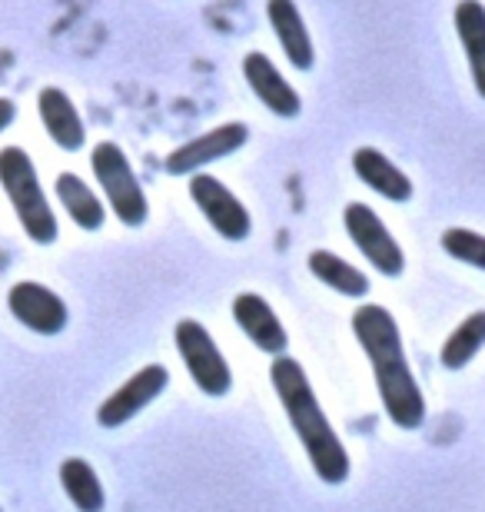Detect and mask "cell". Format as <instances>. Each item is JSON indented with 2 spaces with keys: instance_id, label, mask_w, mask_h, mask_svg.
Here are the masks:
<instances>
[{
  "instance_id": "cell-1",
  "label": "cell",
  "mask_w": 485,
  "mask_h": 512,
  "mask_svg": "<svg viewBox=\"0 0 485 512\" xmlns=\"http://www.w3.org/2000/svg\"><path fill=\"white\" fill-rule=\"evenodd\" d=\"M353 333L369 356V363H373V376L389 423H396L399 429H419L426 423V399H422V389L409 370L406 346H402L392 313L379 303H363L353 313Z\"/></svg>"
},
{
  "instance_id": "cell-2",
  "label": "cell",
  "mask_w": 485,
  "mask_h": 512,
  "mask_svg": "<svg viewBox=\"0 0 485 512\" xmlns=\"http://www.w3.org/2000/svg\"><path fill=\"white\" fill-rule=\"evenodd\" d=\"M270 380L276 396L290 416V423L296 429L299 443H303L309 463H313L316 476L323 479L329 486H339L349 479V453L343 446V439L336 436L333 423L326 419L323 406L309 386V376L306 370L299 366L293 356H276L273 366H270Z\"/></svg>"
},
{
  "instance_id": "cell-3",
  "label": "cell",
  "mask_w": 485,
  "mask_h": 512,
  "mask_svg": "<svg viewBox=\"0 0 485 512\" xmlns=\"http://www.w3.org/2000/svg\"><path fill=\"white\" fill-rule=\"evenodd\" d=\"M0 187H4L10 207H14L20 227L37 247H50L60 237L57 213L50 210V200L44 187H40L34 160L27 157V150L4 147L0 150Z\"/></svg>"
},
{
  "instance_id": "cell-4",
  "label": "cell",
  "mask_w": 485,
  "mask_h": 512,
  "mask_svg": "<svg viewBox=\"0 0 485 512\" xmlns=\"http://www.w3.org/2000/svg\"><path fill=\"white\" fill-rule=\"evenodd\" d=\"M90 167H94V177L100 183L103 197L110 203L113 217L130 230L143 227L150 213V203L137 180V170H133V163L127 153H123L120 143L100 140L94 153H90Z\"/></svg>"
},
{
  "instance_id": "cell-5",
  "label": "cell",
  "mask_w": 485,
  "mask_h": 512,
  "mask_svg": "<svg viewBox=\"0 0 485 512\" xmlns=\"http://www.w3.org/2000/svg\"><path fill=\"white\" fill-rule=\"evenodd\" d=\"M173 343H177V353L183 366H187L190 380L196 389L206 396H226L233 386V373L226 366L220 346L213 343L210 330L196 320H180L177 330H173Z\"/></svg>"
},
{
  "instance_id": "cell-6",
  "label": "cell",
  "mask_w": 485,
  "mask_h": 512,
  "mask_svg": "<svg viewBox=\"0 0 485 512\" xmlns=\"http://www.w3.org/2000/svg\"><path fill=\"white\" fill-rule=\"evenodd\" d=\"M190 200L196 203V210L203 213L206 223H210L223 240L240 243L250 237V230H253L250 210L243 207L240 197H236L223 180L210 177V173H193Z\"/></svg>"
},
{
  "instance_id": "cell-7",
  "label": "cell",
  "mask_w": 485,
  "mask_h": 512,
  "mask_svg": "<svg viewBox=\"0 0 485 512\" xmlns=\"http://www.w3.org/2000/svg\"><path fill=\"white\" fill-rule=\"evenodd\" d=\"M343 223H346L349 240L356 243V250L363 253L383 276H399L406 270L402 247L392 240L389 227L376 217L373 207H366V203H349L343 213Z\"/></svg>"
},
{
  "instance_id": "cell-8",
  "label": "cell",
  "mask_w": 485,
  "mask_h": 512,
  "mask_svg": "<svg viewBox=\"0 0 485 512\" xmlns=\"http://www.w3.org/2000/svg\"><path fill=\"white\" fill-rule=\"evenodd\" d=\"M167 386H170L167 366H160V363L143 366V370L133 373L127 383L113 389V393L97 406V423L103 429H117L123 423H130V419L143 413V409H147Z\"/></svg>"
},
{
  "instance_id": "cell-9",
  "label": "cell",
  "mask_w": 485,
  "mask_h": 512,
  "mask_svg": "<svg viewBox=\"0 0 485 512\" xmlns=\"http://www.w3.org/2000/svg\"><path fill=\"white\" fill-rule=\"evenodd\" d=\"M246 140H250L246 124H220V127L200 133V137L180 143V147L163 160V170H167L170 177H193V173H200L206 163H216V160L236 153Z\"/></svg>"
},
{
  "instance_id": "cell-10",
  "label": "cell",
  "mask_w": 485,
  "mask_h": 512,
  "mask_svg": "<svg viewBox=\"0 0 485 512\" xmlns=\"http://www.w3.org/2000/svg\"><path fill=\"white\" fill-rule=\"evenodd\" d=\"M7 310L20 326L40 336H57L67 326V303L50 286L34 280H20L10 286Z\"/></svg>"
},
{
  "instance_id": "cell-11",
  "label": "cell",
  "mask_w": 485,
  "mask_h": 512,
  "mask_svg": "<svg viewBox=\"0 0 485 512\" xmlns=\"http://www.w3.org/2000/svg\"><path fill=\"white\" fill-rule=\"evenodd\" d=\"M243 77H246V84H250V90L260 97V104L270 110V114L286 117V120L299 117L303 100H299V94L290 87V80L276 70V64L266 54H260V50L246 54L243 57Z\"/></svg>"
},
{
  "instance_id": "cell-12",
  "label": "cell",
  "mask_w": 485,
  "mask_h": 512,
  "mask_svg": "<svg viewBox=\"0 0 485 512\" xmlns=\"http://www.w3.org/2000/svg\"><path fill=\"white\" fill-rule=\"evenodd\" d=\"M233 320L246 333V340L256 346V350H263L270 356H283L286 353V343H290L286 326L280 323V316L273 313V306L266 303L263 296H256V293L236 296V300H233Z\"/></svg>"
},
{
  "instance_id": "cell-13",
  "label": "cell",
  "mask_w": 485,
  "mask_h": 512,
  "mask_svg": "<svg viewBox=\"0 0 485 512\" xmlns=\"http://www.w3.org/2000/svg\"><path fill=\"white\" fill-rule=\"evenodd\" d=\"M37 114H40V124H44L47 137L57 143L60 150L74 153L84 147L87 140V127H84V117H80L77 104L70 100L67 90L60 87H44L37 94Z\"/></svg>"
},
{
  "instance_id": "cell-14",
  "label": "cell",
  "mask_w": 485,
  "mask_h": 512,
  "mask_svg": "<svg viewBox=\"0 0 485 512\" xmlns=\"http://www.w3.org/2000/svg\"><path fill=\"white\" fill-rule=\"evenodd\" d=\"M266 17L273 24V34L280 40L286 60L296 67V70H309L316 60V50H313V37L303 24V14H299L296 0H266Z\"/></svg>"
},
{
  "instance_id": "cell-15",
  "label": "cell",
  "mask_w": 485,
  "mask_h": 512,
  "mask_svg": "<svg viewBox=\"0 0 485 512\" xmlns=\"http://www.w3.org/2000/svg\"><path fill=\"white\" fill-rule=\"evenodd\" d=\"M353 170L356 177L366 183L369 190H376L379 197H386L392 203H406L412 200V180L392 163L383 150L376 147H359L353 153Z\"/></svg>"
},
{
  "instance_id": "cell-16",
  "label": "cell",
  "mask_w": 485,
  "mask_h": 512,
  "mask_svg": "<svg viewBox=\"0 0 485 512\" xmlns=\"http://www.w3.org/2000/svg\"><path fill=\"white\" fill-rule=\"evenodd\" d=\"M456 34L472 67V84L485 100V4L482 0H459L456 4Z\"/></svg>"
},
{
  "instance_id": "cell-17",
  "label": "cell",
  "mask_w": 485,
  "mask_h": 512,
  "mask_svg": "<svg viewBox=\"0 0 485 512\" xmlns=\"http://www.w3.org/2000/svg\"><path fill=\"white\" fill-rule=\"evenodd\" d=\"M57 200L80 230L94 233L103 227V220H107V210H103L100 197L77 177V173H57Z\"/></svg>"
},
{
  "instance_id": "cell-18",
  "label": "cell",
  "mask_w": 485,
  "mask_h": 512,
  "mask_svg": "<svg viewBox=\"0 0 485 512\" xmlns=\"http://www.w3.org/2000/svg\"><path fill=\"white\" fill-rule=\"evenodd\" d=\"M60 486H64V493L77 512H103V506H107V493H103L100 476L80 456H70L60 463Z\"/></svg>"
},
{
  "instance_id": "cell-19",
  "label": "cell",
  "mask_w": 485,
  "mask_h": 512,
  "mask_svg": "<svg viewBox=\"0 0 485 512\" xmlns=\"http://www.w3.org/2000/svg\"><path fill=\"white\" fill-rule=\"evenodd\" d=\"M309 270L319 283H326L329 290L343 293V296H366L369 293V276L363 270H356L353 263H346L343 256L329 253V250H313L309 253Z\"/></svg>"
},
{
  "instance_id": "cell-20",
  "label": "cell",
  "mask_w": 485,
  "mask_h": 512,
  "mask_svg": "<svg viewBox=\"0 0 485 512\" xmlns=\"http://www.w3.org/2000/svg\"><path fill=\"white\" fill-rule=\"evenodd\" d=\"M482 346H485V310L466 316V320L449 333V340L442 343L439 360L446 370H462V366H469L476 360V353Z\"/></svg>"
},
{
  "instance_id": "cell-21",
  "label": "cell",
  "mask_w": 485,
  "mask_h": 512,
  "mask_svg": "<svg viewBox=\"0 0 485 512\" xmlns=\"http://www.w3.org/2000/svg\"><path fill=\"white\" fill-rule=\"evenodd\" d=\"M442 250L449 256H456L459 263H469L485 273V237L482 233L466 230V227H452L442 233Z\"/></svg>"
},
{
  "instance_id": "cell-22",
  "label": "cell",
  "mask_w": 485,
  "mask_h": 512,
  "mask_svg": "<svg viewBox=\"0 0 485 512\" xmlns=\"http://www.w3.org/2000/svg\"><path fill=\"white\" fill-rule=\"evenodd\" d=\"M17 117V104L10 97H0V133H4Z\"/></svg>"
},
{
  "instance_id": "cell-23",
  "label": "cell",
  "mask_w": 485,
  "mask_h": 512,
  "mask_svg": "<svg viewBox=\"0 0 485 512\" xmlns=\"http://www.w3.org/2000/svg\"><path fill=\"white\" fill-rule=\"evenodd\" d=\"M0 512H4V509H0Z\"/></svg>"
}]
</instances>
